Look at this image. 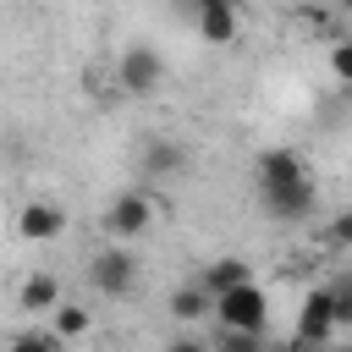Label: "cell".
I'll list each match as a JSON object with an SVG mask.
<instances>
[{
	"label": "cell",
	"mask_w": 352,
	"mask_h": 352,
	"mask_svg": "<svg viewBox=\"0 0 352 352\" xmlns=\"http://www.w3.org/2000/svg\"><path fill=\"white\" fill-rule=\"evenodd\" d=\"M198 33L209 44H236V0H198Z\"/></svg>",
	"instance_id": "52a82bcc"
},
{
	"label": "cell",
	"mask_w": 352,
	"mask_h": 352,
	"mask_svg": "<svg viewBox=\"0 0 352 352\" xmlns=\"http://www.w3.org/2000/svg\"><path fill=\"white\" fill-rule=\"evenodd\" d=\"M330 72H336L341 82H352V38H336V50H330Z\"/></svg>",
	"instance_id": "9a60e30c"
},
{
	"label": "cell",
	"mask_w": 352,
	"mask_h": 352,
	"mask_svg": "<svg viewBox=\"0 0 352 352\" xmlns=\"http://www.w3.org/2000/svg\"><path fill=\"white\" fill-rule=\"evenodd\" d=\"M88 330V308H72V302H55V336L60 341H77Z\"/></svg>",
	"instance_id": "5bb4252c"
},
{
	"label": "cell",
	"mask_w": 352,
	"mask_h": 352,
	"mask_svg": "<svg viewBox=\"0 0 352 352\" xmlns=\"http://www.w3.org/2000/svg\"><path fill=\"white\" fill-rule=\"evenodd\" d=\"M16 231H22L28 242H50V236L66 231V209H60V204H28L22 220H16Z\"/></svg>",
	"instance_id": "ba28073f"
},
{
	"label": "cell",
	"mask_w": 352,
	"mask_h": 352,
	"mask_svg": "<svg viewBox=\"0 0 352 352\" xmlns=\"http://www.w3.org/2000/svg\"><path fill=\"white\" fill-rule=\"evenodd\" d=\"M182 170V148L176 143H148L143 148V176H170Z\"/></svg>",
	"instance_id": "4fadbf2b"
},
{
	"label": "cell",
	"mask_w": 352,
	"mask_h": 352,
	"mask_svg": "<svg viewBox=\"0 0 352 352\" xmlns=\"http://www.w3.org/2000/svg\"><path fill=\"white\" fill-rule=\"evenodd\" d=\"M132 280H138L132 253L110 248V253H99V258H94V286H99L104 297H126V292H132Z\"/></svg>",
	"instance_id": "277c9868"
},
{
	"label": "cell",
	"mask_w": 352,
	"mask_h": 352,
	"mask_svg": "<svg viewBox=\"0 0 352 352\" xmlns=\"http://www.w3.org/2000/svg\"><path fill=\"white\" fill-rule=\"evenodd\" d=\"M236 280H248V264L242 258H214L204 275H198V286L214 297V292H226V286H236Z\"/></svg>",
	"instance_id": "8fae6325"
},
{
	"label": "cell",
	"mask_w": 352,
	"mask_h": 352,
	"mask_svg": "<svg viewBox=\"0 0 352 352\" xmlns=\"http://www.w3.org/2000/svg\"><path fill=\"white\" fill-rule=\"evenodd\" d=\"M292 176H308L302 160H297L292 148H270V154H258V187H280V182H292Z\"/></svg>",
	"instance_id": "9c48e42d"
},
{
	"label": "cell",
	"mask_w": 352,
	"mask_h": 352,
	"mask_svg": "<svg viewBox=\"0 0 352 352\" xmlns=\"http://www.w3.org/2000/svg\"><path fill=\"white\" fill-rule=\"evenodd\" d=\"M16 297H22V308L44 314V308H55V302H60V286H55V275H44V270H38V275H28V280H22V292H16Z\"/></svg>",
	"instance_id": "30bf717a"
},
{
	"label": "cell",
	"mask_w": 352,
	"mask_h": 352,
	"mask_svg": "<svg viewBox=\"0 0 352 352\" xmlns=\"http://www.w3.org/2000/svg\"><path fill=\"white\" fill-rule=\"evenodd\" d=\"M341 6H346V11H352V0H341Z\"/></svg>",
	"instance_id": "e0dca14e"
},
{
	"label": "cell",
	"mask_w": 352,
	"mask_h": 352,
	"mask_svg": "<svg viewBox=\"0 0 352 352\" xmlns=\"http://www.w3.org/2000/svg\"><path fill=\"white\" fill-rule=\"evenodd\" d=\"M160 77H165V60H160L148 44H132V50L121 55V88H126V94H154Z\"/></svg>",
	"instance_id": "7a4b0ae2"
},
{
	"label": "cell",
	"mask_w": 352,
	"mask_h": 352,
	"mask_svg": "<svg viewBox=\"0 0 352 352\" xmlns=\"http://www.w3.org/2000/svg\"><path fill=\"white\" fill-rule=\"evenodd\" d=\"M209 308H214V297H209L198 280H192V286H182V292H170V314H176V319H204Z\"/></svg>",
	"instance_id": "7c38bea8"
},
{
	"label": "cell",
	"mask_w": 352,
	"mask_h": 352,
	"mask_svg": "<svg viewBox=\"0 0 352 352\" xmlns=\"http://www.w3.org/2000/svg\"><path fill=\"white\" fill-rule=\"evenodd\" d=\"M258 192H264V209H270L275 220H302V214L314 209V182H308V176H292V182L258 187Z\"/></svg>",
	"instance_id": "3957f363"
},
{
	"label": "cell",
	"mask_w": 352,
	"mask_h": 352,
	"mask_svg": "<svg viewBox=\"0 0 352 352\" xmlns=\"http://www.w3.org/2000/svg\"><path fill=\"white\" fill-rule=\"evenodd\" d=\"M148 226V198L143 192H121L110 209H104V231L110 236H138Z\"/></svg>",
	"instance_id": "8992f818"
},
{
	"label": "cell",
	"mask_w": 352,
	"mask_h": 352,
	"mask_svg": "<svg viewBox=\"0 0 352 352\" xmlns=\"http://www.w3.org/2000/svg\"><path fill=\"white\" fill-rule=\"evenodd\" d=\"M214 314H220V324H226V330H264L270 302H264V292H258L253 280H236V286L214 292Z\"/></svg>",
	"instance_id": "6da1fadb"
},
{
	"label": "cell",
	"mask_w": 352,
	"mask_h": 352,
	"mask_svg": "<svg viewBox=\"0 0 352 352\" xmlns=\"http://www.w3.org/2000/svg\"><path fill=\"white\" fill-rule=\"evenodd\" d=\"M336 242H346V248H352V214H336Z\"/></svg>",
	"instance_id": "2e32d148"
},
{
	"label": "cell",
	"mask_w": 352,
	"mask_h": 352,
	"mask_svg": "<svg viewBox=\"0 0 352 352\" xmlns=\"http://www.w3.org/2000/svg\"><path fill=\"white\" fill-rule=\"evenodd\" d=\"M297 336H302V341H330V336H336V297H330V286L308 292L302 319H297Z\"/></svg>",
	"instance_id": "5b68a950"
}]
</instances>
